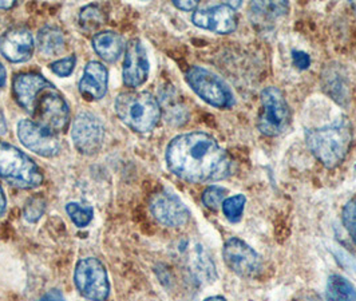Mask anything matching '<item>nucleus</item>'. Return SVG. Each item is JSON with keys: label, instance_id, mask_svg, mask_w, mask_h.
I'll use <instances>...</instances> for the list:
<instances>
[{"label": "nucleus", "instance_id": "obj_1", "mask_svg": "<svg viewBox=\"0 0 356 301\" xmlns=\"http://www.w3.org/2000/svg\"><path fill=\"white\" fill-rule=\"evenodd\" d=\"M166 163L177 177L195 184L216 182L232 172L231 157L207 133L195 131L176 137L166 149Z\"/></svg>", "mask_w": 356, "mask_h": 301}, {"label": "nucleus", "instance_id": "obj_2", "mask_svg": "<svg viewBox=\"0 0 356 301\" xmlns=\"http://www.w3.org/2000/svg\"><path fill=\"white\" fill-rule=\"evenodd\" d=\"M13 92L19 106L31 114L34 121L55 133L67 130L70 107L65 95L36 72H22L13 79Z\"/></svg>", "mask_w": 356, "mask_h": 301}, {"label": "nucleus", "instance_id": "obj_3", "mask_svg": "<svg viewBox=\"0 0 356 301\" xmlns=\"http://www.w3.org/2000/svg\"><path fill=\"white\" fill-rule=\"evenodd\" d=\"M311 153L327 168H337L346 158L351 142L353 129L347 118H340L324 127L311 129L305 133Z\"/></svg>", "mask_w": 356, "mask_h": 301}, {"label": "nucleus", "instance_id": "obj_4", "mask_svg": "<svg viewBox=\"0 0 356 301\" xmlns=\"http://www.w3.org/2000/svg\"><path fill=\"white\" fill-rule=\"evenodd\" d=\"M115 113L131 130L147 133L160 122L161 106L147 91L122 92L115 99Z\"/></svg>", "mask_w": 356, "mask_h": 301}, {"label": "nucleus", "instance_id": "obj_5", "mask_svg": "<svg viewBox=\"0 0 356 301\" xmlns=\"http://www.w3.org/2000/svg\"><path fill=\"white\" fill-rule=\"evenodd\" d=\"M0 177L20 189H35L43 182V173L35 162L4 141H0Z\"/></svg>", "mask_w": 356, "mask_h": 301}, {"label": "nucleus", "instance_id": "obj_6", "mask_svg": "<svg viewBox=\"0 0 356 301\" xmlns=\"http://www.w3.org/2000/svg\"><path fill=\"white\" fill-rule=\"evenodd\" d=\"M291 110L284 94L277 88H266L261 91V113L257 127L268 137L283 134L291 124Z\"/></svg>", "mask_w": 356, "mask_h": 301}, {"label": "nucleus", "instance_id": "obj_7", "mask_svg": "<svg viewBox=\"0 0 356 301\" xmlns=\"http://www.w3.org/2000/svg\"><path fill=\"white\" fill-rule=\"evenodd\" d=\"M186 82L207 104L218 108H229L234 98L228 85L212 71L200 66H193L186 71Z\"/></svg>", "mask_w": 356, "mask_h": 301}, {"label": "nucleus", "instance_id": "obj_8", "mask_svg": "<svg viewBox=\"0 0 356 301\" xmlns=\"http://www.w3.org/2000/svg\"><path fill=\"white\" fill-rule=\"evenodd\" d=\"M74 282L83 298L91 301L107 300L110 284L106 268L98 259H82L75 266Z\"/></svg>", "mask_w": 356, "mask_h": 301}, {"label": "nucleus", "instance_id": "obj_9", "mask_svg": "<svg viewBox=\"0 0 356 301\" xmlns=\"http://www.w3.org/2000/svg\"><path fill=\"white\" fill-rule=\"evenodd\" d=\"M105 134L104 122L89 111L79 113L72 122V143L82 154L92 156L98 153L105 141Z\"/></svg>", "mask_w": 356, "mask_h": 301}, {"label": "nucleus", "instance_id": "obj_10", "mask_svg": "<svg viewBox=\"0 0 356 301\" xmlns=\"http://www.w3.org/2000/svg\"><path fill=\"white\" fill-rule=\"evenodd\" d=\"M18 138L29 150L46 158L55 157L60 152V142L56 133L34 120L19 122Z\"/></svg>", "mask_w": 356, "mask_h": 301}, {"label": "nucleus", "instance_id": "obj_11", "mask_svg": "<svg viewBox=\"0 0 356 301\" xmlns=\"http://www.w3.org/2000/svg\"><path fill=\"white\" fill-rule=\"evenodd\" d=\"M222 256L227 266L241 277H254L261 270L260 256L240 238H229L224 245Z\"/></svg>", "mask_w": 356, "mask_h": 301}, {"label": "nucleus", "instance_id": "obj_12", "mask_svg": "<svg viewBox=\"0 0 356 301\" xmlns=\"http://www.w3.org/2000/svg\"><path fill=\"white\" fill-rule=\"evenodd\" d=\"M150 71V63L146 49L140 39H131L127 43L122 76L127 88L136 89L143 86L147 81Z\"/></svg>", "mask_w": 356, "mask_h": 301}, {"label": "nucleus", "instance_id": "obj_13", "mask_svg": "<svg viewBox=\"0 0 356 301\" xmlns=\"http://www.w3.org/2000/svg\"><path fill=\"white\" fill-rule=\"evenodd\" d=\"M150 211L157 221L170 228L185 225L191 215L185 204L177 195L169 192H161L154 195L150 204Z\"/></svg>", "mask_w": 356, "mask_h": 301}, {"label": "nucleus", "instance_id": "obj_14", "mask_svg": "<svg viewBox=\"0 0 356 301\" xmlns=\"http://www.w3.org/2000/svg\"><path fill=\"white\" fill-rule=\"evenodd\" d=\"M197 27L217 34H231L237 27V15L227 3L197 10L192 17Z\"/></svg>", "mask_w": 356, "mask_h": 301}, {"label": "nucleus", "instance_id": "obj_15", "mask_svg": "<svg viewBox=\"0 0 356 301\" xmlns=\"http://www.w3.org/2000/svg\"><path fill=\"white\" fill-rule=\"evenodd\" d=\"M34 53V38L24 27H14L0 38V54L13 63L29 60Z\"/></svg>", "mask_w": 356, "mask_h": 301}, {"label": "nucleus", "instance_id": "obj_16", "mask_svg": "<svg viewBox=\"0 0 356 301\" xmlns=\"http://www.w3.org/2000/svg\"><path fill=\"white\" fill-rule=\"evenodd\" d=\"M108 74L106 67L97 60H91L79 81V92L89 101H99L107 92Z\"/></svg>", "mask_w": 356, "mask_h": 301}, {"label": "nucleus", "instance_id": "obj_17", "mask_svg": "<svg viewBox=\"0 0 356 301\" xmlns=\"http://www.w3.org/2000/svg\"><path fill=\"white\" fill-rule=\"evenodd\" d=\"M185 263L189 268L193 277L201 283H213L217 277L213 261L204 247L200 244H191L184 249Z\"/></svg>", "mask_w": 356, "mask_h": 301}, {"label": "nucleus", "instance_id": "obj_18", "mask_svg": "<svg viewBox=\"0 0 356 301\" xmlns=\"http://www.w3.org/2000/svg\"><path fill=\"white\" fill-rule=\"evenodd\" d=\"M323 90L340 105H346L350 101V81L346 71L338 65L328 66L323 70Z\"/></svg>", "mask_w": 356, "mask_h": 301}, {"label": "nucleus", "instance_id": "obj_19", "mask_svg": "<svg viewBox=\"0 0 356 301\" xmlns=\"http://www.w3.org/2000/svg\"><path fill=\"white\" fill-rule=\"evenodd\" d=\"M124 39L114 31H104L92 38V49L105 62H115L124 53Z\"/></svg>", "mask_w": 356, "mask_h": 301}, {"label": "nucleus", "instance_id": "obj_20", "mask_svg": "<svg viewBox=\"0 0 356 301\" xmlns=\"http://www.w3.org/2000/svg\"><path fill=\"white\" fill-rule=\"evenodd\" d=\"M65 34L55 26H46L38 34L40 53L44 55H59L65 50Z\"/></svg>", "mask_w": 356, "mask_h": 301}, {"label": "nucleus", "instance_id": "obj_21", "mask_svg": "<svg viewBox=\"0 0 356 301\" xmlns=\"http://www.w3.org/2000/svg\"><path fill=\"white\" fill-rule=\"evenodd\" d=\"M325 298L327 301H356L355 288L344 277L332 275L327 283Z\"/></svg>", "mask_w": 356, "mask_h": 301}, {"label": "nucleus", "instance_id": "obj_22", "mask_svg": "<svg viewBox=\"0 0 356 301\" xmlns=\"http://www.w3.org/2000/svg\"><path fill=\"white\" fill-rule=\"evenodd\" d=\"M105 20H106L105 13L97 4H89V6L83 7L79 14L81 26L88 31L97 30L98 27H101L105 23Z\"/></svg>", "mask_w": 356, "mask_h": 301}, {"label": "nucleus", "instance_id": "obj_23", "mask_svg": "<svg viewBox=\"0 0 356 301\" xmlns=\"http://www.w3.org/2000/svg\"><path fill=\"white\" fill-rule=\"evenodd\" d=\"M66 212L78 228H85L94 218V209L89 205L79 202H70L66 205Z\"/></svg>", "mask_w": 356, "mask_h": 301}, {"label": "nucleus", "instance_id": "obj_24", "mask_svg": "<svg viewBox=\"0 0 356 301\" xmlns=\"http://www.w3.org/2000/svg\"><path fill=\"white\" fill-rule=\"evenodd\" d=\"M252 10L256 15L263 18H279L288 10V3L285 1H256L252 4Z\"/></svg>", "mask_w": 356, "mask_h": 301}, {"label": "nucleus", "instance_id": "obj_25", "mask_svg": "<svg viewBox=\"0 0 356 301\" xmlns=\"http://www.w3.org/2000/svg\"><path fill=\"white\" fill-rule=\"evenodd\" d=\"M245 202H247V198L243 195H232L229 198H227L222 204V211L225 217L231 222H238L243 217Z\"/></svg>", "mask_w": 356, "mask_h": 301}, {"label": "nucleus", "instance_id": "obj_26", "mask_svg": "<svg viewBox=\"0 0 356 301\" xmlns=\"http://www.w3.org/2000/svg\"><path fill=\"white\" fill-rule=\"evenodd\" d=\"M227 195L228 190L221 188V186H209L207 188V190L202 195V202L207 208L212 209V211H217L220 206H222L224 201L227 200Z\"/></svg>", "mask_w": 356, "mask_h": 301}, {"label": "nucleus", "instance_id": "obj_27", "mask_svg": "<svg viewBox=\"0 0 356 301\" xmlns=\"http://www.w3.org/2000/svg\"><path fill=\"white\" fill-rule=\"evenodd\" d=\"M46 212V201L42 197H33L27 201L23 215L26 221L36 222L42 218V215Z\"/></svg>", "mask_w": 356, "mask_h": 301}, {"label": "nucleus", "instance_id": "obj_28", "mask_svg": "<svg viewBox=\"0 0 356 301\" xmlns=\"http://www.w3.org/2000/svg\"><path fill=\"white\" fill-rule=\"evenodd\" d=\"M75 65H76V58H75V55H70V56H66L63 59H59V60L51 63L50 69L58 76L65 78V76L72 75V71L75 69Z\"/></svg>", "mask_w": 356, "mask_h": 301}, {"label": "nucleus", "instance_id": "obj_29", "mask_svg": "<svg viewBox=\"0 0 356 301\" xmlns=\"http://www.w3.org/2000/svg\"><path fill=\"white\" fill-rule=\"evenodd\" d=\"M343 221L353 240L356 243V198L351 200L343 211Z\"/></svg>", "mask_w": 356, "mask_h": 301}, {"label": "nucleus", "instance_id": "obj_30", "mask_svg": "<svg viewBox=\"0 0 356 301\" xmlns=\"http://www.w3.org/2000/svg\"><path fill=\"white\" fill-rule=\"evenodd\" d=\"M292 62H293L295 67H298L299 70H307L311 65V58L308 54L303 53V51H293Z\"/></svg>", "mask_w": 356, "mask_h": 301}, {"label": "nucleus", "instance_id": "obj_31", "mask_svg": "<svg viewBox=\"0 0 356 301\" xmlns=\"http://www.w3.org/2000/svg\"><path fill=\"white\" fill-rule=\"evenodd\" d=\"M173 4L177 7L178 10H182V11H195L197 7H198V1H193V0H175Z\"/></svg>", "mask_w": 356, "mask_h": 301}, {"label": "nucleus", "instance_id": "obj_32", "mask_svg": "<svg viewBox=\"0 0 356 301\" xmlns=\"http://www.w3.org/2000/svg\"><path fill=\"white\" fill-rule=\"evenodd\" d=\"M40 301H66L65 300V298H63V295L60 293V291H58V289H53V291H50V292H47Z\"/></svg>", "mask_w": 356, "mask_h": 301}, {"label": "nucleus", "instance_id": "obj_33", "mask_svg": "<svg viewBox=\"0 0 356 301\" xmlns=\"http://www.w3.org/2000/svg\"><path fill=\"white\" fill-rule=\"evenodd\" d=\"M6 208H7V200H6L4 192H3V189L0 186V217L6 212Z\"/></svg>", "mask_w": 356, "mask_h": 301}, {"label": "nucleus", "instance_id": "obj_34", "mask_svg": "<svg viewBox=\"0 0 356 301\" xmlns=\"http://www.w3.org/2000/svg\"><path fill=\"white\" fill-rule=\"evenodd\" d=\"M7 133V122L3 115V111L0 110V136H4Z\"/></svg>", "mask_w": 356, "mask_h": 301}, {"label": "nucleus", "instance_id": "obj_35", "mask_svg": "<svg viewBox=\"0 0 356 301\" xmlns=\"http://www.w3.org/2000/svg\"><path fill=\"white\" fill-rule=\"evenodd\" d=\"M6 79H7V71L4 69V66L0 63V90L3 89V86L6 83Z\"/></svg>", "mask_w": 356, "mask_h": 301}, {"label": "nucleus", "instance_id": "obj_36", "mask_svg": "<svg viewBox=\"0 0 356 301\" xmlns=\"http://www.w3.org/2000/svg\"><path fill=\"white\" fill-rule=\"evenodd\" d=\"M15 6V1H8V0H0V10H10Z\"/></svg>", "mask_w": 356, "mask_h": 301}, {"label": "nucleus", "instance_id": "obj_37", "mask_svg": "<svg viewBox=\"0 0 356 301\" xmlns=\"http://www.w3.org/2000/svg\"><path fill=\"white\" fill-rule=\"evenodd\" d=\"M227 4L231 7L232 10H234V11H236V10L241 6V1H228Z\"/></svg>", "mask_w": 356, "mask_h": 301}, {"label": "nucleus", "instance_id": "obj_38", "mask_svg": "<svg viewBox=\"0 0 356 301\" xmlns=\"http://www.w3.org/2000/svg\"><path fill=\"white\" fill-rule=\"evenodd\" d=\"M205 301H225V299L221 298V296H212V298H209V299H207Z\"/></svg>", "mask_w": 356, "mask_h": 301}, {"label": "nucleus", "instance_id": "obj_39", "mask_svg": "<svg viewBox=\"0 0 356 301\" xmlns=\"http://www.w3.org/2000/svg\"><path fill=\"white\" fill-rule=\"evenodd\" d=\"M302 301H321L318 296H309V298H303Z\"/></svg>", "mask_w": 356, "mask_h": 301}]
</instances>
